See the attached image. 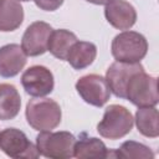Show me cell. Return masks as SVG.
<instances>
[{"instance_id":"14","label":"cell","mask_w":159,"mask_h":159,"mask_svg":"<svg viewBox=\"0 0 159 159\" xmlns=\"http://www.w3.org/2000/svg\"><path fill=\"white\" fill-rule=\"evenodd\" d=\"M24 21V9L17 0H0V31L10 32Z\"/></svg>"},{"instance_id":"21","label":"cell","mask_w":159,"mask_h":159,"mask_svg":"<svg viewBox=\"0 0 159 159\" xmlns=\"http://www.w3.org/2000/svg\"><path fill=\"white\" fill-rule=\"evenodd\" d=\"M86 1H88L91 4H94V5H106L112 0H86Z\"/></svg>"},{"instance_id":"17","label":"cell","mask_w":159,"mask_h":159,"mask_svg":"<svg viewBox=\"0 0 159 159\" xmlns=\"http://www.w3.org/2000/svg\"><path fill=\"white\" fill-rule=\"evenodd\" d=\"M76 41H77V36L72 31L66 29L53 30L48 40L47 51H50L52 56H55L56 58L66 61L67 55Z\"/></svg>"},{"instance_id":"1","label":"cell","mask_w":159,"mask_h":159,"mask_svg":"<svg viewBox=\"0 0 159 159\" xmlns=\"http://www.w3.org/2000/svg\"><path fill=\"white\" fill-rule=\"evenodd\" d=\"M25 116L31 128L39 132H45L55 129L61 123L62 112L56 101L39 97L27 102Z\"/></svg>"},{"instance_id":"15","label":"cell","mask_w":159,"mask_h":159,"mask_svg":"<svg viewBox=\"0 0 159 159\" xmlns=\"http://www.w3.org/2000/svg\"><path fill=\"white\" fill-rule=\"evenodd\" d=\"M21 107V97L14 84L0 83V119H14Z\"/></svg>"},{"instance_id":"4","label":"cell","mask_w":159,"mask_h":159,"mask_svg":"<svg viewBox=\"0 0 159 159\" xmlns=\"http://www.w3.org/2000/svg\"><path fill=\"white\" fill-rule=\"evenodd\" d=\"M76 138L72 133L62 132H41L36 137V148L40 155L50 159H68L73 157Z\"/></svg>"},{"instance_id":"3","label":"cell","mask_w":159,"mask_h":159,"mask_svg":"<svg viewBox=\"0 0 159 159\" xmlns=\"http://www.w3.org/2000/svg\"><path fill=\"white\" fill-rule=\"evenodd\" d=\"M111 51L117 61L129 63L140 62L148 52V41L142 34L125 30L114 36Z\"/></svg>"},{"instance_id":"11","label":"cell","mask_w":159,"mask_h":159,"mask_svg":"<svg viewBox=\"0 0 159 159\" xmlns=\"http://www.w3.org/2000/svg\"><path fill=\"white\" fill-rule=\"evenodd\" d=\"M104 16L107 21L118 30H129L137 21L134 6L125 0H112L106 4Z\"/></svg>"},{"instance_id":"12","label":"cell","mask_w":159,"mask_h":159,"mask_svg":"<svg viewBox=\"0 0 159 159\" xmlns=\"http://www.w3.org/2000/svg\"><path fill=\"white\" fill-rule=\"evenodd\" d=\"M26 55L17 43H9L0 47V76L4 78L15 77L26 65Z\"/></svg>"},{"instance_id":"20","label":"cell","mask_w":159,"mask_h":159,"mask_svg":"<svg viewBox=\"0 0 159 159\" xmlns=\"http://www.w3.org/2000/svg\"><path fill=\"white\" fill-rule=\"evenodd\" d=\"M34 1L36 6L43 11H55L63 4V0H34Z\"/></svg>"},{"instance_id":"16","label":"cell","mask_w":159,"mask_h":159,"mask_svg":"<svg viewBox=\"0 0 159 159\" xmlns=\"http://www.w3.org/2000/svg\"><path fill=\"white\" fill-rule=\"evenodd\" d=\"M96 56H97V47L94 43L77 40L72 45L66 61L75 70H83L93 63Z\"/></svg>"},{"instance_id":"6","label":"cell","mask_w":159,"mask_h":159,"mask_svg":"<svg viewBox=\"0 0 159 159\" xmlns=\"http://www.w3.org/2000/svg\"><path fill=\"white\" fill-rule=\"evenodd\" d=\"M0 149L10 158L35 159L40 153L26 134L17 128H6L0 132Z\"/></svg>"},{"instance_id":"2","label":"cell","mask_w":159,"mask_h":159,"mask_svg":"<svg viewBox=\"0 0 159 159\" xmlns=\"http://www.w3.org/2000/svg\"><path fill=\"white\" fill-rule=\"evenodd\" d=\"M134 118L129 109L119 104H111L104 109L103 117L97 124V132L103 138L116 140L125 137L133 128Z\"/></svg>"},{"instance_id":"13","label":"cell","mask_w":159,"mask_h":159,"mask_svg":"<svg viewBox=\"0 0 159 159\" xmlns=\"http://www.w3.org/2000/svg\"><path fill=\"white\" fill-rule=\"evenodd\" d=\"M73 157L78 159L108 158L109 150L101 139L96 137H87L84 133H82L80 139L76 140L75 143Z\"/></svg>"},{"instance_id":"10","label":"cell","mask_w":159,"mask_h":159,"mask_svg":"<svg viewBox=\"0 0 159 159\" xmlns=\"http://www.w3.org/2000/svg\"><path fill=\"white\" fill-rule=\"evenodd\" d=\"M140 71H144V67L140 65V62H113L106 72V81L109 86L111 92L116 97L125 99V89L130 77Z\"/></svg>"},{"instance_id":"22","label":"cell","mask_w":159,"mask_h":159,"mask_svg":"<svg viewBox=\"0 0 159 159\" xmlns=\"http://www.w3.org/2000/svg\"><path fill=\"white\" fill-rule=\"evenodd\" d=\"M17 1H30V0H17Z\"/></svg>"},{"instance_id":"8","label":"cell","mask_w":159,"mask_h":159,"mask_svg":"<svg viewBox=\"0 0 159 159\" xmlns=\"http://www.w3.org/2000/svg\"><path fill=\"white\" fill-rule=\"evenodd\" d=\"M21 84L27 94L32 97H45L53 91V75L47 67L35 65L25 70L21 76Z\"/></svg>"},{"instance_id":"9","label":"cell","mask_w":159,"mask_h":159,"mask_svg":"<svg viewBox=\"0 0 159 159\" xmlns=\"http://www.w3.org/2000/svg\"><path fill=\"white\" fill-rule=\"evenodd\" d=\"M53 29L43 21H35L29 25L21 39V48L26 56L36 57L47 51V45Z\"/></svg>"},{"instance_id":"7","label":"cell","mask_w":159,"mask_h":159,"mask_svg":"<svg viewBox=\"0 0 159 159\" xmlns=\"http://www.w3.org/2000/svg\"><path fill=\"white\" fill-rule=\"evenodd\" d=\"M76 91L86 103L94 107H103L111 97L106 78L94 73L81 77L76 82Z\"/></svg>"},{"instance_id":"5","label":"cell","mask_w":159,"mask_h":159,"mask_svg":"<svg viewBox=\"0 0 159 159\" xmlns=\"http://www.w3.org/2000/svg\"><path fill=\"white\" fill-rule=\"evenodd\" d=\"M125 99L137 107H155L159 101L158 78L144 71L134 73L127 84Z\"/></svg>"},{"instance_id":"18","label":"cell","mask_w":159,"mask_h":159,"mask_svg":"<svg viewBox=\"0 0 159 159\" xmlns=\"http://www.w3.org/2000/svg\"><path fill=\"white\" fill-rule=\"evenodd\" d=\"M134 120L138 132L144 137L157 138L159 135L158 109L155 107H138Z\"/></svg>"},{"instance_id":"19","label":"cell","mask_w":159,"mask_h":159,"mask_svg":"<svg viewBox=\"0 0 159 159\" xmlns=\"http://www.w3.org/2000/svg\"><path fill=\"white\" fill-rule=\"evenodd\" d=\"M109 157L122 158V159H153L154 153L152 149L142 143L134 140L124 142L118 149L109 152Z\"/></svg>"}]
</instances>
